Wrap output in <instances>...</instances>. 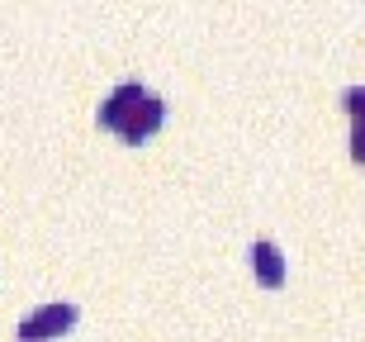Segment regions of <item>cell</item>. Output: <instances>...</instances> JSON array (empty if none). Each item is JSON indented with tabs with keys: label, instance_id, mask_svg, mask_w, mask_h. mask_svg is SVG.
Returning a JSON list of instances; mask_svg holds the SVG:
<instances>
[{
	"label": "cell",
	"instance_id": "6da1fadb",
	"mask_svg": "<svg viewBox=\"0 0 365 342\" xmlns=\"http://www.w3.org/2000/svg\"><path fill=\"white\" fill-rule=\"evenodd\" d=\"M71 323H76V304H71V300H48V304H38L34 314L19 318V342L53 338V333L71 328Z\"/></svg>",
	"mask_w": 365,
	"mask_h": 342
},
{
	"label": "cell",
	"instance_id": "7a4b0ae2",
	"mask_svg": "<svg viewBox=\"0 0 365 342\" xmlns=\"http://www.w3.org/2000/svg\"><path fill=\"white\" fill-rule=\"evenodd\" d=\"M162 119H166V100H162V96H152V91H143V100H138L133 110L123 114L119 134L128 138V143H143V138H148Z\"/></svg>",
	"mask_w": 365,
	"mask_h": 342
},
{
	"label": "cell",
	"instance_id": "3957f363",
	"mask_svg": "<svg viewBox=\"0 0 365 342\" xmlns=\"http://www.w3.org/2000/svg\"><path fill=\"white\" fill-rule=\"evenodd\" d=\"M138 100H143V86H138V81H123V86H114V91H109V100L100 105V124H109V129H119V124H123V114L133 110Z\"/></svg>",
	"mask_w": 365,
	"mask_h": 342
},
{
	"label": "cell",
	"instance_id": "277c9868",
	"mask_svg": "<svg viewBox=\"0 0 365 342\" xmlns=\"http://www.w3.org/2000/svg\"><path fill=\"white\" fill-rule=\"evenodd\" d=\"M252 266H257V276L266 286H280L284 281V257H280V247H275L271 238H257V243H252Z\"/></svg>",
	"mask_w": 365,
	"mask_h": 342
},
{
	"label": "cell",
	"instance_id": "5b68a950",
	"mask_svg": "<svg viewBox=\"0 0 365 342\" xmlns=\"http://www.w3.org/2000/svg\"><path fill=\"white\" fill-rule=\"evenodd\" d=\"M341 100H346L351 119H365V86H346V91H341Z\"/></svg>",
	"mask_w": 365,
	"mask_h": 342
},
{
	"label": "cell",
	"instance_id": "8992f818",
	"mask_svg": "<svg viewBox=\"0 0 365 342\" xmlns=\"http://www.w3.org/2000/svg\"><path fill=\"white\" fill-rule=\"evenodd\" d=\"M351 157L365 162V119H351Z\"/></svg>",
	"mask_w": 365,
	"mask_h": 342
}]
</instances>
